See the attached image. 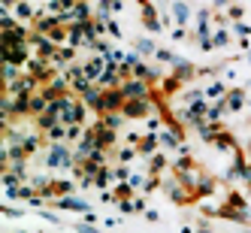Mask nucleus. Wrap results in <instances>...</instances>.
<instances>
[{"label": "nucleus", "instance_id": "1", "mask_svg": "<svg viewBox=\"0 0 251 233\" xmlns=\"http://www.w3.org/2000/svg\"><path fill=\"white\" fill-rule=\"evenodd\" d=\"M58 103H61V121L67 124V128H70V124H79V121L85 118V106H82V103L70 100V97H61Z\"/></svg>", "mask_w": 251, "mask_h": 233}, {"label": "nucleus", "instance_id": "2", "mask_svg": "<svg viewBox=\"0 0 251 233\" xmlns=\"http://www.w3.org/2000/svg\"><path fill=\"white\" fill-rule=\"evenodd\" d=\"M106 70H109V61H106V58H91V61H85V64H82L85 79H88V82H94V85L106 76Z\"/></svg>", "mask_w": 251, "mask_h": 233}, {"label": "nucleus", "instance_id": "3", "mask_svg": "<svg viewBox=\"0 0 251 233\" xmlns=\"http://www.w3.org/2000/svg\"><path fill=\"white\" fill-rule=\"evenodd\" d=\"M3 58L6 64H25L27 61V43H3Z\"/></svg>", "mask_w": 251, "mask_h": 233}, {"label": "nucleus", "instance_id": "4", "mask_svg": "<svg viewBox=\"0 0 251 233\" xmlns=\"http://www.w3.org/2000/svg\"><path fill=\"white\" fill-rule=\"evenodd\" d=\"M121 94H124V100H146V94H149V82H146V79H130L127 85L121 88Z\"/></svg>", "mask_w": 251, "mask_h": 233}, {"label": "nucleus", "instance_id": "5", "mask_svg": "<svg viewBox=\"0 0 251 233\" xmlns=\"http://www.w3.org/2000/svg\"><path fill=\"white\" fill-rule=\"evenodd\" d=\"M203 115H209L206 103H203V100H194V103L188 106V112H185V121H191V124H203Z\"/></svg>", "mask_w": 251, "mask_h": 233}, {"label": "nucleus", "instance_id": "6", "mask_svg": "<svg viewBox=\"0 0 251 233\" xmlns=\"http://www.w3.org/2000/svg\"><path fill=\"white\" fill-rule=\"evenodd\" d=\"M46 164H49V167H67V164H70V152H67L64 146H55V149L49 152Z\"/></svg>", "mask_w": 251, "mask_h": 233}, {"label": "nucleus", "instance_id": "7", "mask_svg": "<svg viewBox=\"0 0 251 233\" xmlns=\"http://www.w3.org/2000/svg\"><path fill=\"white\" fill-rule=\"evenodd\" d=\"M124 115H130V118H146V115H149V103H146V100H127V103H124Z\"/></svg>", "mask_w": 251, "mask_h": 233}, {"label": "nucleus", "instance_id": "8", "mask_svg": "<svg viewBox=\"0 0 251 233\" xmlns=\"http://www.w3.org/2000/svg\"><path fill=\"white\" fill-rule=\"evenodd\" d=\"M139 6H142V19H146V27H149V30H160V27H164V25L154 19V9H151L149 0H139Z\"/></svg>", "mask_w": 251, "mask_h": 233}, {"label": "nucleus", "instance_id": "9", "mask_svg": "<svg viewBox=\"0 0 251 233\" xmlns=\"http://www.w3.org/2000/svg\"><path fill=\"white\" fill-rule=\"evenodd\" d=\"M173 15H176L178 25H188L191 22V6L185 3V0H176V3H173Z\"/></svg>", "mask_w": 251, "mask_h": 233}, {"label": "nucleus", "instance_id": "10", "mask_svg": "<svg viewBox=\"0 0 251 233\" xmlns=\"http://www.w3.org/2000/svg\"><path fill=\"white\" fill-rule=\"evenodd\" d=\"M224 103H227V109H242V103H245V91H239V88H236V91H230V97H227Z\"/></svg>", "mask_w": 251, "mask_h": 233}, {"label": "nucleus", "instance_id": "11", "mask_svg": "<svg viewBox=\"0 0 251 233\" xmlns=\"http://www.w3.org/2000/svg\"><path fill=\"white\" fill-rule=\"evenodd\" d=\"M61 206L64 209H73V212H88V203L85 200H76V197H64Z\"/></svg>", "mask_w": 251, "mask_h": 233}, {"label": "nucleus", "instance_id": "12", "mask_svg": "<svg viewBox=\"0 0 251 233\" xmlns=\"http://www.w3.org/2000/svg\"><path fill=\"white\" fill-rule=\"evenodd\" d=\"M173 67H176V76H178V79H188V76H194V67H191L188 61H182V58H178Z\"/></svg>", "mask_w": 251, "mask_h": 233}, {"label": "nucleus", "instance_id": "13", "mask_svg": "<svg viewBox=\"0 0 251 233\" xmlns=\"http://www.w3.org/2000/svg\"><path fill=\"white\" fill-rule=\"evenodd\" d=\"M136 52H139V55H157V49H154L151 40H139L136 43Z\"/></svg>", "mask_w": 251, "mask_h": 233}, {"label": "nucleus", "instance_id": "14", "mask_svg": "<svg viewBox=\"0 0 251 233\" xmlns=\"http://www.w3.org/2000/svg\"><path fill=\"white\" fill-rule=\"evenodd\" d=\"M157 139L164 142V146H178V133H176V130H164V133H157Z\"/></svg>", "mask_w": 251, "mask_h": 233}, {"label": "nucleus", "instance_id": "15", "mask_svg": "<svg viewBox=\"0 0 251 233\" xmlns=\"http://www.w3.org/2000/svg\"><path fill=\"white\" fill-rule=\"evenodd\" d=\"M15 15H19V19H30V15H33L30 3H25V0H19V3H15Z\"/></svg>", "mask_w": 251, "mask_h": 233}, {"label": "nucleus", "instance_id": "16", "mask_svg": "<svg viewBox=\"0 0 251 233\" xmlns=\"http://www.w3.org/2000/svg\"><path fill=\"white\" fill-rule=\"evenodd\" d=\"M0 25H3V33H12L15 27H19V25H15V19H12L9 12H3V15H0Z\"/></svg>", "mask_w": 251, "mask_h": 233}, {"label": "nucleus", "instance_id": "17", "mask_svg": "<svg viewBox=\"0 0 251 233\" xmlns=\"http://www.w3.org/2000/svg\"><path fill=\"white\" fill-rule=\"evenodd\" d=\"M206 97H224V82H215L206 88Z\"/></svg>", "mask_w": 251, "mask_h": 233}, {"label": "nucleus", "instance_id": "18", "mask_svg": "<svg viewBox=\"0 0 251 233\" xmlns=\"http://www.w3.org/2000/svg\"><path fill=\"white\" fill-rule=\"evenodd\" d=\"M224 109H227V103H215V106H209V115H206V118H212V121H215V118H221Z\"/></svg>", "mask_w": 251, "mask_h": 233}, {"label": "nucleus", "instance_id": "19", "mask_svg": "<svg viewBox=\"0 0 251 233\" xmlns=\"http://www.w3.org/2000/svg\"><path fill=\"white\" fill-rule=\"evenodd\" d=\"M154 146H157V136H146V139H142V146H139V152L151 155V152H154Z\"/></svg>", "mask_w": 251, "mask_h": 233}, {"label": "nucleus", "instance_id": "20", "mask_svg": "<svg viewBox=\"0 0 251 233\" xmlns=\"http://www.w3.org/2000/svg\"><path fill=\"white\" fill-rule=\"evenodd\" d=\"M212 43H215V46H227V43H230L227 30H218V33H212Z\"/></svg>", "mask_w": 251, "mask_h": 233}, {"label": "nucleus", "instance_id": "21", "mask_svg": "<svg viewBox=\"0 0 251 233\" xmlns=\"http://www.w3.org/2000/svg\"><path fill=\"white\" fill-rule=\"evenodd\" d=\"M157 61H170V64H176L178 58L173 55V52H167V49H157Z\"/></svg>", "mask_w": 251, "mask_h": 233}, {"label": "nucleus", "instance_id": "22", "mask_svg": "<svg viewBox=\"0 0 251 233\" xmlns=\"http://www.w3.org/2000/svg\"><path fill=\"white\" fill-rule=\"evenodd\" d=\"M64 133H67V128H61V124H58V128H51V130H49V139H55V142H58V139H64Z\"/></svg>", "mask_w": 251, "mask_h": 233}, {"label": "nucleus", "instance_id": "23", "mask_svg": "<svg viewBox=\"0 0 251 233\" xmlns=\"http://www.w3.org/2000/svg\"><path fill=\"white\" fill-rule=\"evenodd\" d=\"M55 191H58V194H67V191L73 194V185H70V182H55Z\"/></svg>", "mask_w": 251, "mask_h": 233}, {"label": "nucleus", "instance_id": "24", "mask_svg": "<svg viewBox=\"0 0 251 233\" xmlns=\"http://www.w3.org/2000/svg\"><path fill=\"white\" fill-rule=\"evenodd\" d=\"M15 73H19V67H15V64H6V70H3L6 82H9V79H15Z\"/></svg>", "mask_w": 251, "mask_h": 233}, {"label": "nucleus", "instance_id": "25", "mask_svg": "<svg viewBox=\"0 0 251 233\" xmlns=\"http://www.w3.org/2000/svg\"><path fill=\"white\" fill-rule=\"evenodd\" d=\"M76 230H79V233H97V227H94V224H79Z\"/></svg>", "mask_w": 251, "mask_h": 233}, {"label": "nucleus", "instance_id": "26", "mask_svg": "<svg viewBox=\"0 0 251 233\" xmlns=\"http://www.w3.org/2000/svg\"><path fill=\"white\" fill-rule=\"evenodd\" d=\"M230 15H233V19H236V22H239V19H242V15H245V12H242V6H230Z\"/></svg>", "mask_w": 251, "mask_h": 233}, {"label": "nucleus", "instance_id": "27", "mask_svg": "<svg viewBox=\"0 0 251 233\" xmlns=\"http://www.w3.org/2000/svg\"><path fill=\"white\" fill-rule=\"evenodd\" d=\"M109 33H112V37H121V27L115 22H109Z\"/></svg>", "mask_w": 251, "mask_h": 233}, {"label": "nucleus", "instance_id": "28", "mask_svg": "<svg viewBox=\"0 0 251 233\" xmlns=\"http://www.w3.org/2000/svg\"><path fill=\"white\" fill-rule=\"evenodd\" d=\"M224 6H230V0H215V9H224Z\"/></svg>", "mask_w": 251, "mask_h": 233}, {"label": "nucleus", "instance_id": "29", "mask_svg": "<svg viewBox=\"0 0 251 233\" xmlns=\"http://www.w3.org/2000/svg\"><path fill=\"white\" fill-rule=\"evenodd\" d=\"M0 3H3V12H9V6L15 3V0H0Z\"/></svg>", "mask_w": 251, "mask_h": 233}, {"label": "nucleus", "instance_id": "30", "mask_svg": "<svg viewBox=\"0 0 251 233\" xmlns=\"http://www.w3.org/2000/svg\"><path fill=\"white\" fill-rule=\"evenodd\" d=\"M115 3H121V0H115Z\"/></svg>", "mask_w": 251, "mask_h": 233}]
</instances>
